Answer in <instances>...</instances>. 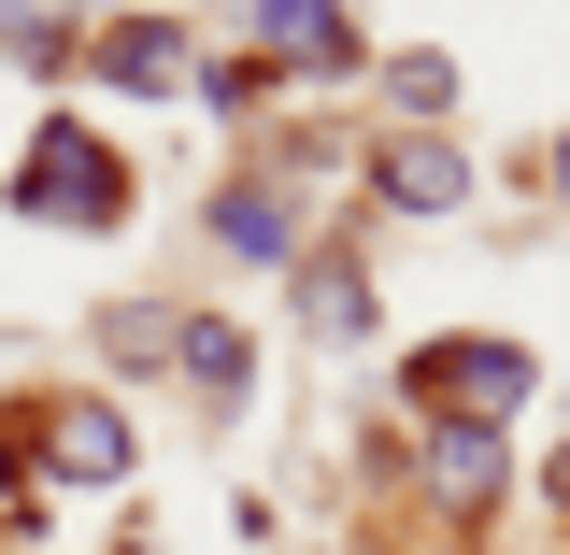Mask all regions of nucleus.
<instances>
[{
    "mask_svg": "<svg viewBox=\"0 0 570 555\" xmlns=\"http://www.w3.org/2000/svg\"><path fill=\"white\" fill-rule=\"evenodd\" d=\"M14 414H29V470H43V498H129L142 485V414L100 385V370L14 385Z\"/></svg>",
    "mask_w": 570,
    "mask_h": 555,
    "instance_id": "f03ea898",
    "label": "nucleus"
},
{
    "mask_svg": "<svg viewBox=\"0 0 570 555\" xmlns=\"http://www.w3.org/2000/svg\"><path fill=\"white\" fill-rule=\"evenodd\" d=\"M43 527H58V498H43V470H29V414L0 399V542L29 555V542H43Z\"/></svg>",
    "mask_w": 570,
    "mask_h": 555,
    "instance_id": "4468645a",
    "label": "nucleus"
},
{
    "mask_svg": "<svg viewBox=\"0 0 570 555\" xmlns=\"http://www.w3.org/2000/svg\"><path fill=\"white\" fill-rule=\"evenodd\" d=\"M0 214L14 228H43V242H129L142 228V157L100 115H29V142L0 157Z\"/></svg>",
    "mask_w": 570,
    "mask_h": 555,
    "instance_id": "f257e3e1",
    "label": "nucleus"
},
{
    "mask_svg": "<svg viewBox=\"0 0 570 555\" xmlns=\"http://www.w3.org/2000/svg\"><path fill=\"white\" fill-rule=\"evenodd\" d=\"M542 513H557V527H570V442H557V456H542Z\"/></svg>",
    "mask_w": 570,
    "mask_h": 555,
    "instance_id": "f3484780",
    "label": "nucleus"
},
{
    "mask_svg": "<svg viewBox=\"0 0 570 555\" xmlns=\"http://www.w3.org/2000/svg\"><path fill=\"white\" fill-rule=\"evenodd\" d=\"M471 555H499V542H471Z\"/></svg>",
    "mask_w": 570,
    "mask_h": 555,
    "instance_id": "6ab92c4d",
    "label": "nucleus"
},
{
    "mask_svg": "<svg viewBox=\"0 0 570 555\" xmlns=\"http://www.w3.org/2000/svg\"><path fill=\"white\" fill-rule=\"evenodd\" d=\"M115 555H171V542H115Z\"/></svg>",
    "mask_w": 570,
    "mask_h": 555,
    "instance_id": "a211bd4d",
    "label": "nucleus"
},
{
    "mask_svg": "<svg viewBox=\"0 0 570 555\" xmlns=\"http://www.w3.org/2000/svg\"><path fill=\"white\" fill-rule=\"evenodd\" d=\"M528 399H542V356L513 328H442V343L400 356V414L414 427H513Z\"/></svg>",
    "mask_w": 570,
    "mask_h": 555,
    "instance_id": "7ed1b4c3",
    "label": "nucleus"
},
{
    "mask_svg": "<svg viewBox=\"0 0 570 555\" xmlns=\"http://www.w3.org/2000/svg\"><path fill=\"white\" fill-rule=\"evenodd\" d=\"M171 385H186V414H200V427H243V414H257V328L214 314V299H186V328H171Z\"/></svg>",
    "mask_w": 570,
    "mask_h": 555,
    "instance_id": "1a4fd4ad",
    "label": "nucleus"
},
{
    "mask_svg": "<svg viewBox=\"0 0 570 555\" xmlns=\"http://www.w3.org/2000/svg\"><path fill=\"white\" fill-rule=\"evenodd\" d=\"M299 242H314V200L285 186L272 157H228V171L200 186V257H214V271L285 285V271H299Z\"/></svg>",
    "mask_w": 570,
    "mask_h": 555,
    "instance_id": "20e7f679",
    "label": "nucleus"
},
{
    "mask_svg": "<svg viewBox=\"0 0 570 555\" xmlns=\"http://www.w3.org/2000/svg\"><path fill=\"white\" fill-rule=\"evenodd\" d=\"M243 58L272 86H356L371 29H356V0H243Z\"/></svg>",
    "mask_w": 570,
    "mask_h": 555,
    "instance_id": "6e6552de",
    "label": "nucleus"
},
{
    "mask_svg": "<svg viewBox=\"0 0 570 555\" xmlns=\"http://www.w3.org/2000/svg\"><path fill=\"white\" fill-rule=\"evenodd\" d=\"M356 200L371 214H414V228H456V214L485 200V157L456 129H371L356 142Z\"/></svg>",
    "mask_w": 570,
    "mask_h": 555,
    "instance_id": "423d86ee",
    "label": "nucleus"
},
{
    "mask_svg": "<svg viewBox=\"0 0 570 555\" xmlns=\"http://www.w3.org/2000/svg\"><path fill=\"white\" fill-rule=\"evenodd\" d=\"M285 328H299V343H328V356L385 343V285H371V228H314V242H299V271H285Z\"/></svg>",
    "mask_w": 570,
    "mask_h": 555,
    "instance_id": "0eeeda50",
    "label": "nucleus"
},
{
    "mask_svg": "<svg viewBox=\"0 0 570 555\" xmlns=\"http://www.w3.org/2000/svg\"><path fill=\"white\" fill-rule=\"evenodd\" d=\"M499 485H513V427H414V498H428V513L485 527Z\"/></svg>",
    "mask_w": 570,
    "mask_h": 555,
    "instance_id": "9d476101",
    "label": "nucleus"
},
{
    "mask_svg": "<svg viewBox=\"0 0 570 555\" xmlns=\"http://www.w3.org/2000/svg\"><path fill=\"white\" fill-rule=\"evenodd\" d=\"M371 86H385V129H456V58H442V43L371 58Z\"/></svg>",
    "mask_w": 570,
    "mask_h": 555,
    "instance_id": "ddd939ff",
    "label": "nucleus"
},
{
    "mask_svg": "<svg viewBox=\"0 0 570 555\" xmlns=\"http://www.w3.org/2000/svg\"><path fill=\"white\" fill-rule=\"evenodd\" d=\"M528 171H542V200L570 214V115H557V142H542V157H528Z\"/></svg>",
    "mask_w": 570,
    "mask_h": 555,
    "instance_id": "dca6fc26",
    "label": "nucleus"
},
{
    "mask_svg": "<svg viewBox=\"0 0 570 555\" xmlns=\"http://www.w3.org/2000/svg\"><path fill=\"white\" fill-rule=\"evenodd\" d=\"M186 100H200L214 129H257V115H272L285 86H272V71H257V58H243V43H200V86H186Z\"/></svg>",
    "mask_w": 570,
    "mask_h": 555,
    "instance_id": "2eb2a0df",
    "label": "nucleus"
},
{
    "mask_svg": "<svg viewBox=\"0 0 570 555\" xmlns=\"http://www.w3.org/2000/svg\"><path fill=\"white\" fill-rule=\"evenodd\" d=\"M0 71L43 86V100H71L86 86V14L71 0H0Z\"/></svg>",
    "mask_w": 570,
    "mask_h": 555,
    "instance_id": "9b49d317",
    "label": "nucleus"
},
{
    "mask_svg": "<svg viewBox=\"0 0 570 555\" xmlns=\"http://www.w3.org/2000/svg\"><path fill=\"white\" fill-rule=\"evenodd\" d=\"M86 86L129 100V115H171V100L200 86V14H186V0H115V14H86Z\"/></svg>",
    "mask_w": 570,
    "mask_h": 555,
    "instance_id": "39448f33",
    "label": "nucleus"
},
{
    "mask_svg": "<svg viewBox=\"0 0 570 555\" xmlns=\"http://www.w3.org/2000/svg\"><path fill=\"white\" fill-rule=\"evenodd\" d=\"M171 328H186V299H100V314H86L100 385H157V370H171Z\"/></svg>",
    "mask_w": 570,
    "mask_h": 555,
    "instance_id": "f8f14e48",
    "label": "nucleus"
}]
</instances>
